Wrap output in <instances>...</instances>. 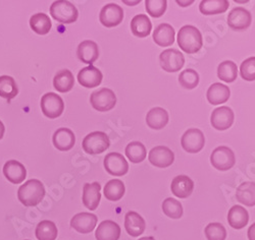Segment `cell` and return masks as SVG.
Wrapping results in <instances>:
<instances>
[{
	"label": "cell",
	"mask_w": 255,
	"mask_h": 240,
	"mask_svg": "<svg viewBox=\"0 0 255 240\" xmlns=\"http://www.w3.org/2000/svg\"><path fill=\"white\" fill-rule=\"evenodd\" d=\"M45 195V188L43 183L38 179H30L17 191L18 201L26 207H35L41 203Z\"/></svg>",
	"instance_id": "cell-1"
},
{
	"label": "cell",
	"mask_w": 255,
	"mask_h": 240,
	"mask_svg": "<svg viewBox=\"0 0 255 240\" xmlns=\"http://www.w3.org/2000/svg\"><path fill=\"white\" fill-rule=\"evenodd\" d=\"M178 44L184 52L194 54L202 48V35L200 31L193 26H184L180 29L178 34Z\"/></svg>",
	"instance_id": "cell-2"
},
{
	"label": "cell",
	"mask_w": 255,
	"mask_h": 240,
	"mask_svg": "<svg viewBox=\"0 0 255 240\" xmlns=\"http://www.w3.org/2000/svg\"><path fill=\"white\" fill-rule=\"evenodd\" d=\"M51 16L61 24H73L78 19V9L67 0H58L52 3L50 7Z\"/></svg>",
	"instance_id": "cell-3"
},
{
	"label": "cell",
	"mask_w": 255,
	"mask_h": 240,
	"mask_svg": "<svg viewBox=\"0 0 255 240\" xmlns=\"http://www.w3.org/2000/svg\"><path fill=\"white\" fill-rule=\"evenodd\" d=\"M82 146L87 154L99 155L110 148L111 142L105 133L94 132L85 137Z\"/></svg>",
	"instance_id": "cell-4"
},
{
	"label": "cell",
	"mask_w": 255,
	"mask_h": 240,
	"mask_svg": "<svg viewBox=\"0 0 255 240\" xmlns=\"http://www.w3.org/2000/svg\"><path fill=\"white\" fill-rule=\"evenodd\" d=\"M90 103L95 110L99 112L110 111L117 104V97L111 89H100L91 94Z\"/></svg>",
	"instance_id": "cell-5"
},
{
	"label": "cell",
	"mask_w": 255,
	"mask_h": 240,
	"mask_svg": "<svg viewBox=\"0 0 255 240\" xmlns=\"http://www.w3.org/2000/svg\"><path fill=\"white\" fill-rule=\"evenodd\" d=\"M236 162L234 152L225 146L217 148L210 155V163L220 171H227L231 169Z\"/></svg>",
	"instance_id": "cell-6"
},
{
	"label": "cell",
	"mask_w": 255,
	"mask_h": 240,
	"mask_svg": "<svg viewBox=\"0 0 255 240\" xmlns=\"http://www.w3.org/2000/svg\"><path fill=\"white\" fill-rule=\"evenodd\" d=\"M41 110L46 117L54 119L62 114L65 110V103L57 94L47 93L41 99Z\"/></svg>",
	"instance_id": "cell-7"
},
{
	"label": "cell",
	"mask_w": 255,
	"mask_h": 240,
	"mask_svg": "<svg viewBox=\"0 0 255 240\" xmlns=\"http://www.w3.org/2000/svg\"><path fill=\"white\" fill-rule=\"evenodd\" d=\"M160 67L166 73L179 72L185 63L184 55L177 49H166L160 53Z\"/></svg>",
	"instance_id": "cell-8"
},
{
	"label": "cell",
	"mask_w": 255,
	"mask_h": 240,
	"mask_svg": "<svg viewBox=\"0 0 255 240\" xmlns=\"http://www.w3.org/2000/svg\"><path fill=\"white\" fill-rule=\"evenodd\" d=\"M205 144V138L203 133L198 128H190L183 135L181 140V145L183 149L191 153V154H195V153L200 152Z\"/></svg>",
	"instance_id": "cell-9"
},
{
	"label": "cell",
	"mask_w": 255,
	"mask_h": 240,
	"mask_svg": "<svg viewBox=\"0 0 255 240\" xmlns=\"http://www.w3.org/2000/svg\"><path fill=\"white\" fill-rule=\"evenodd\" d=\"M104 168L113 176H123L129 171V164L120 153H110L104 158Z\"/></svg>",
	"instance_id": "cell-10"
},
{
	"label": "cell",
	"mask_w": 255,
	"mask_h": 240,
	"mask_svg": "<svg viewBox=\"0 0 255 240\" xmlns=\"http://www.w3.org/2000/svg\"><path fill=\"white\" fill-rule=\"evenodd\" d=\"M124 19L123 8L115 3H110L105 5L99 15L100 23L106 28H114L119 26Z\"/></svg>",
	"instance_id": "cell-11"
},
{
	"label": "cell",
	"mask_w": 255,
	"mask_h": 240,
	"mask_svg": "<svg viewBox=\"0 0 255 240\" xmlns=\"http://www.w3.org/2000/svg\"><path fill=\"white\" fill-rule=\"evenodd\" d=\"M252 16L244 7H235L229 12L228 25L234 31H244L250 27Z\"/></svg>",
	"instance_id": "cell-12"
},
{
	"label": "cell",
	"mask_w": 255,
	"mask_h": 240,
	"mask_svg": "<svg viewBox=\"0 0 255 240\" xmlns=\"http://www.w3.org/2000/svg\"><path fill=\"white\" fill-rule=\"evenodd\" d=\"M149 162L158 168H166L171 166L175 161V154L171 149L163 146H157L149 152L148 155Z\"/></svg>",
	"instance_id": "cell-13"
},
{
	"label": "cell",
	"mask_w": 255,
	"mask_h": 240,
	"mask_svg": "<svg viewBox=\"0 0 255 240\" xmlns=\"http://www.w3.org/2000/svg\"><path fill=\"white\" fill-rule=\"evenodd\" d=\"M234 112L231 108L227 106H223L217 108L214 112L211 113L210 122L212 127L218 130H226L229 129L234 122Z\"/></svg>",
	"instance_id": "cell-14"
},
{
	"label": "cell",
	"mask_w": 255,
	"mask_h": 240,
	"mask_svg": "<svg viewBox=\"0 0 255 240\" xmlns=\"http://www.w3.org/2000/svg\"><path fill=\"white\" fill-rule=\"evenodd\" d=\"M96 224L97 217L91 213H79L71 220V227L82 234L92 232L95 229Z\"/></svg>",
	"instance_id": "cell-15"
},
{
	"label": "cell",
	"mask_w": 255,
	"mask_h": 240,
	"mask_svg": "<svg viewBox=\"0 0 255 240\" xmlns=\"http://www.w3.org/2000/svg\"><path fill=\"white\" fill-rule=\"evenodd\" d=\"M3 174L8 181L13 184H18L25 180L27 170L20 162L16 160H9L3 166Z\"/></svg>",
	"instance_id": "cell-16"
},
{
	"label": "cell",
	"mask_w": 255,
	"mask_h": 240,
	"mask_svg": "<svg viewBox=\"0 0 255 240\" xmlns=\"http://www.w3.org/2000/svg\"><path fill=\"white\" fill-rule=\"evenodd\" d=\"M101 186L98 182L86 183L83 187V204L90 211H94L98 208L101 194Z\"/></svg>",
	"instance_id": "cell-17"
},
{
	"label": "cell",
	"mask_w": 255,
	"mask_h": 240,
	"mask_svg": "<svg viewBox=\"0 0 255 240\" xmlns=\"http://www.w3.org/2000/svg\"><path fill=\"white\" fill-rule=\"evenodd\" d=\"M78 80L79 83L85 86V88H96L102 81V74L93 65H89V67L84 68L80 71L78 75Z\"/></svg>",
	"instance_id": "cell-18"
},
{
	"label": "cell",
	"mask_w": 255,
	"mask_h": 240,
	"mask_svg": "<svg viewBox=\"0 0 255 240\" xmlns=\"http://www.w3.org/2000/svg\"><path fill=\"white\" fill-rule=\"evenodd\" d=\"M52 142L57 150L66 152L70 151L75 146L76 137L70 128L61 127L54 133Z\"/></svg>",
	"instance_id": "cell-19"
},
{
	"label": "cell",
	"mask_w": 255,
	"mask_h": 240,
	"mask_svg": "<svg viewBox=\"0 0 255 240\" xmlns=\"http://www.w3.org/2000/svg\"><path fill=\"white\" fill-rule=\"evenodd\" d=\"M146 223L145 220L136 212H128L125 216V228L128 234L137 237L145 231Z\"/></svg>",
	"instance_id": "cell-20"
},
{
	"label": "cell",
	"mask_w": 255,
	"mask_h": 240,
	"mask_svg": "<svg viewBox=\"0 0 255 240\" xmlns=\"http://www.w3.org/2000/svg\"><path fill=\"white\" fill-rule=\"evenodd\" d=\"M172 192L180 199H186L190 196L194 189V182L186 175L176 176L171 184Z\"/></svg>",
	"instance_id": "cell-21"
},
{
	"label": "cell",
	"mask_w": 255,
	"mask_h": 240,
	"mask_svg": "<svg viewBox=\"0 0 255 240\" xmlns=\"http://www.w3.org/2000/svg\"><path fill=\"white\" fill-rule=\"evenodd\" d=\"M77 55L82 62L86 64H92L99 57L98 46L93 41H90V40L83 41L78 46Z\"/></svg>",
	"instance_id": "cell-22"
},
{
	"label": "cell",
	"mask_w": 255,
	"mask_h": 240,
	"mask_svg": "<svg viewBox=\"0 0 255 240\" xmlns=\"http://www.w3.org/2000/svg\"><path fill=\"white\" fill-rule=\"evenodd\" d=\"M176 32L168 24H160L153 32V41L160 47H168L174 44Z\"/></svg>",
	"instance_id": "cell-23"
},
{
	"label": "cell",
	"mask_w": 255,
	"mask_h": 240,
	"mask_svg": "<svg viewBox=\"0 0 255 240\" xmlns=\"http://www.w3.org/2000/svg\"><path fill=\"white\" fill-rule=\"evenodd\" d=\"M121 236V227L114 221L106 220L99 224L95 232L97 240H119Z\"/></svg>",
	"instance_id": "cell-24"
},
{
	"label": "cell",
	"mask_w": 255,
	"mask_h": 240,
	"mask_svg": "<svg viewBox=\"0 0 255 240\" xmlns=\"http://www.w3.org/2000/svg\"><path fill=\"white\" fill-rule=\"evenodd\" d=\"M231 96V91L227 85L216 82L209 86L207 91V100L211 105H221L226 103Z\"/></svg>",
	"instance_id": "cell-25"
},
{
	"label": "cell",
	"mask_w": 255,
	"mask_h": 240,
	"mask_svg": "<svg viewBox=\"0 0 255 240\" xmlns=\"http://www.w3.org/2000/svg\"><path fill=\"white\" fill-rule=\"evenodd\" d=\"M249 221L248 212L241 206H234L228 214L229 225L234 229L244 228Z\"/></svg>",
	"instance_id": "cell-26"
},
{
	"label": "cell",
	"mask_w": 255,
	"mask_h": 240,
	"mask_svg": "<svg viewBox=\"0 0 255 240\" xmlns=\"http://www.w3.org/2000/svg\"><path fill=\"white\" fill-rule=\"evenodd\" d=\"M168 122V113L163 108L155 107L146 115V123L152 129L158 130L163 128Z\"/></svg>",
	"instance_id": "cell-27"
},
{
	"label": "cell",
	"mask_w": 255,
	"mask_h": 240,
	"mask_svg": "<svg viewBox=\"0 0 255 240\" xmlns=\"http://www.w3.org/2000/svg\"><path fill=\"white\" fill-rule=\"evenodd\" d=\"M152 29L151 21L147 15L138 14L135 15L131 21V31L134 36L139 38H145L150 34Z\"/></svg>",
	"instance_id": "cell-28"
},
{
	"label": "cell",
	"mask_w": 255,
	"mask_h": 240,
	"mask_svg": "<svg viewBox=\"0 0 255 240\" xmlns=\"http://www.w3.org/2000/svg\"><path fill=\"white\" fill-rule=\"evenodd\" d=\"M237 201L247 207L255 206V182L247 181L238 186L236 191Z\"/></svg>",
	"instance_id": "cell-29"
},
{
	"label": "cell",
	"mask_w": 255,
	"mask_h": 240,
	"mask_svg": "<svg viewBox=\"0 0 255 240\" xmlns=\"http://www.w3.org/2000/svg\"><path fill=\"white\" fill-rule=\"evenodd\" d=\"M75 84L74 75L69 70H62L56 74L53 80V85L55 90L60 93L70 92Z\"/></svg>",
	"instance_id": "cell-30"
},
{
	"label": "cell",
	"mask_w": 255,
	"mask_h": 240,
	"mask_svg": "<svg viewBox=\"0 0 255 240\" xmlns=\"http://www.w3.org/2000/svg\"><path fill=\"white\" fill-rule=\"evenodd\" d=\"M230 2L228 0H202L199 9L204 15H212L227 11Z\"/></svg>",
	"instance_id": "cell-31"
},
{
	"label": "cell",
	"mask_w": 255,
	"mask_h": 240,
	"mask_svg": "<svg viewBox=\"0 0 255 240\" xmlns=\"http://www.w3.org/2000/svg\"><path fill=\"white\" fill-rule=\"evenodd\" d=\"M30 27L38 35H46L50 32L52 24L47 14L40 12L31 16Z\"/></svg>",
	"instance_id": "cell-32"
},
{
	"label": "cell",
	"mask_w": 255,
	"mask_h": 240,
	"mask_svg": "<svg viewBox=\"0 0 255 240\" xmlns=\"http://www.w3.org/2000/svg\"><path fill=\"white\" fill-rule=\"evenodd\" d=\"M125 191V184L120 179H113L106 183V185L104 186L105 198L112 202L120 201L124 196Z\"/></svg>",
	"instance_id": "cell-33"
},
{
	"label": "cell",
	"mask_w": 255,
	"mask_h": 240,
	"mask_svg": "<svg viewBox=\"0 0 255 240\" xmlns=\"http://www.w3.org/2000/svg\"><path fill=\"white\" fill-rule=\"evenodd\" d=\"M35 233L38 240H55L58 230L53 222L44 220L37 225Z\"/></svg>",
	"instance_id": "cell-34"
},
{
	"label": "cell",
	"mask_w": 255,
	"mask_h": 240,
	"mask_svg": "<svg viewBox=\"0 0 255 240\" xmlns=\"http://www.w3.org/2000/svg\"><path fill=\"white\" fill-rule=\"evenodd\" d=\"M126 155L132 163H141L145 160L147 155L146 148L140 142H132L126 148Z\"/></svg>",
	"instance_id": "cell-35"
},
{
	"label": "cell",
	"mask_w": 255,
	"mask_h": 240,
	"mask_svg": "<svg viewBox=\"0 0 255 240\" xmlns=\"http://www.w3.org/2000/svg\"><path fill=\"white\" fill-rule=\"evenodd\" d=\"M218 77L221 80L226 82H233L234 80H236L238 77L237 64L231 60L222 62L218 68Z\"/></svg>",
	"instance_id": "cell-36"
},
{
	"label": "cell",
	"mask_w": 255,
	"mask_h": 240,
	"mask_svg": "<svg viewBox=\"0 0 255 240\" xmlns=\"http://www.w3.org/2000/svg\"><path fill=\"white\" fill-rule=\"evenodd\" d=\"M18 89L15 80L8 76L0 77V97L11 100L16 97Z\"/></svg>",
	"instance_id": "cell-37"
},
{
	"label": "cell",
	"mask_w": 255,
	"mask_h": 240,
	"mask_svg": "<svg viewBox=\"0 0 255 240\" xmlns=\"http://www.w3.org/2000/svg\"><path fill=\"white\" fill-rule=\"evenodd\" d=\"M163 213L172 219H180L183 216V207L180 202L175 199L168 198L165 199L162 203Z\"/></svg>",
	"instance_id": "cell-38"
},
{
	"label": "cell",
	"mask_w": 255,
	"mask_h": 240,
	"mask_svg": "<svg viewBox=\"0 0 255 240\" xmlns=\"http://www.w3.org/2000/svg\"><path fill=\"white\" fill-rule=\"evenodd\" d=\"M179 82L184 89L192 90L196 88L199 83V75L194 70H185L180 74Z\"/></svg>",
	"instance_id": "cell-39"
},
{
	"label": "cell",
	"mask_w": 255,
	"mask_h": 240,
	"mask_svg": "<svg viewBox=\"0 0 255 240\" xmlns=\"http://www.w3.org/2000/svg\"><path fill=\"white\" fill-rule=\"evenodd\" d=\"M165 0H146L145 6L148 14L153 17H160L166 10Z\"/></svg>",
	"instance_id": "cell-40"
},
{
	"label": "cell",
	"mask_w": 255,
	"mask_h": 240,
	"mask_svg": "<svg viewBox=\"0 0 255 240\" xmlns=\"http://www.w3.org/2000/svg\"><path fill=\"white\" fill-rule=\"evenodd\" d=\"M205 235L208 240H225L227 231L221 223H210L205 227Z\"/></svg>",
	"instance_id": "cell-41"
},
{
	"label": "cell",
	"mask_w": 255,
	"mask_h": 240,
	"mask_svg": "<svg viewBox=\"0 0 255 240\" xmlns=\"http://www.w3.org/2000/svg\"><path fill=\"white\" fill-rule=\"evenodd\" d=\"M240 74L242 79L247 81L255 80V57L247 58L242 62Z\"/></svg>",
	"instance_id": "cell-42"
},
{
	"label": "cell",
	"mask_w": 255,
	"mask_h": 240,
	"mask_svg": "<svg viewBox=\"0 0 255 240\" xmlns=\"http://www.w3.org/2000/svg\"><path fill=\"white\" fill-rule=\"evenodd\" d=\"M248 238L249 240H255V223L252 224L248 229Z\"/></svg>",
	"instance_id": "cell-43"
},
{
	"label": "cell",
	"mask_w": 255,
	"mask_h": 240,
	"mask_svg": "<svg viewBox=\"0 0 255 240\" xmlns=\"http://www.w3.org/2000/svg\"><path fill=\"white\" fill-rule=\"evenodd\" d=\"M4 125L2 123V121H0V140H1L3 138V135H4Z\"/></svg>",
	"instance_id": "cell-44"
},
{
	"label": "cell",
	"mask_w": 255,
	"mask_h": 240,
	"mask_svg": "<svg viewBox=\"0 0 255 240\" xmlns=\"http://www.w3.org/2000/svg\"><path fill=\"white\" fill-rule=\"evenodd\" d=\"M177 3L180 4V5H182V6H187V5L192 4L193 1H177Z\"/></svg>",
	"instance_id": "cell-45"
},
{
	"label": "cell",
	"mask_w": 255,
	"mask_h": 240,
	"mask_svg": "<svg viewBox=\"0 0 255 240\" xmlns=\"http://www.w3.org/2000/svg\"><path fill=\"white\" fill-rule=\"evenodd\" d=\"M139 240H155L153 237H142Z\"/></svg>",
	"instance_id": "cell-46"
},
{
	"label": "cell",
	"mask_w": 255,
	"mask_h": 240,
	"mask_svg": "<svg viewBox=\"0 0 255 240\" xmlns=\"http://www.w3.org/2000/svg\"><path fill=\"white\" fill-rule=\"evenodd\" d=\"M140 1H135V2H128V1H125V3L126 4H130V5H133V4H137V3H139Z\"/></svg>",
	"instance_id": "cell-47"
},
{
	"label": "cell",
	"mask_w": 255,
	"mask_h": 240,
	"mask_svg": "<svg viewBox=\"0 0 255 240\" xmlns=\"http://www.w3.org/2000/svg\"><path fill=\"white\" fill-rule=\"evenodd\" d=\"M27 240H28V239H27Z\"/></svg>",
	"instance_id": "cell-48"
}]
</instances>
